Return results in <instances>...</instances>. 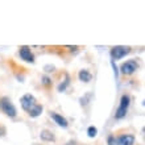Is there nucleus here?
<instances>
[{"label": "nucleus", "mask_w": 145, "mask_h": 145, "mask_svg": "<svg viewBox=\"0 0 145 145\" xmlns=\"http://www.w3.org/2000/svg\"><path fill=\"white\" fill-rule=\"evenodd\" d=\"M0 110L3 111L5 115H8L9 118H15L16 116L15 106L12 104V102L9 100V98H7V96H3V98L0 99Z\"/></svg>", "instance_id": "obj_1"}, {"label": "nucleus", "mask_w": 145, "mask_h": 145, "mask_svg": "<svg viewBox=\"0 0 145 145\" xmlns=\"http://www.w3.org/2000/svg\"><path fill=\"white\" fill-rule=\"evenodd\" d=\"M20 103H21V107L24 108V111H27L28 114H29V112H32V111H33V108L37 106L35 96L31 95V94H25V95L20 99Z\"/></svg>", "instance_id": "obj_2"}, {"label": "nucleus", "mask_w": 145, "mask_h": 145, "mask_svg": "<svg viewBox=\"0 0 145 145\" xmlns=\"http://www.w3.org/2000/svg\"><path fill=\"white\" fill-rule=\"evenodd\" d=\"M129 106V96L128 95H123L121 99H120V106H119L116 114H115V118L116 119H121L125 116L127 114V108Z\"/></svg>", "instance_id": "obj_3"}, {"label": "nucleus", "mask_w": 145, "mask_h": 145, "mask_svg": "<svg viewBox=\"0 0 145 145\" xmlns=\"http://www.w3.org/2000/svg\"><path fill=\"white\" fill-rule=\"evenodd\" d=\"M129 52H131L129 46H114L111 49V56H112L114 59H120L124 56H127Z\"/></svg>", "instance_id": "obj_4"}, {"label": "nucleus", "mask_w": 145, "mask_h": 145, "mask_svg": "<svg viewBox=\"0 0 145 145\" xmlns=\"http://www.w3.org/2000/svg\"><path fill=\"white\" fill-rule=\"evenodd\" d=\"M137 67L138 66L135 61H127L120 66V70H121V72L124 75H131V74H133L137 70Z\"/></svg>", "instance_id": "obj_5"}, {"label": "nucleus", "mask_w": 145, "mask_h": 145, "mask_svg": "<svg viewBox=\"0 0 145 145\" xmlns=\"http://www.w3.org/2000/svg\"><path fill=\"white\" fill-rule=\"evenodd\" d=\"M19 53H20L21 59H24V61H27V62H33V61H35V56L32 54L31 49H29V46H21Z\"/></svg>", "instance_id": "obj_6"}, {"label": "nucleus", "mask_w": 145, "mask_h": 145, "mask_svg": "<svg viewBox=\"0 0 145 145\" xmlns=\"http://www.w3.org/2000/svg\"><path fill=\"white\" fill-rule=\"evenodd\" d=\"M135 137L132 135H123L118 138V145H133Z\"/></svg>", "instance_id": "obj_7"}, {"label": "nucleus", "mask_w": 145, "mask_h": 145, "mask_svg": "<svg viewBox=\"0 0 145 145\" xmlns=\"http://www.w3.org/2000/svg\"><path fill=\"white\" fill-rule=\"evenodd\" d=\"M50 116L53 118V120H54L56 123H57L58 125L63 127V128H66V127L69 125V124H67V120H66V119L63 118V116H61V115L56 114V112H52V114H50Z\"/></svg>", "instance_id": "obj_8"}, {"label": "nucleus", "mask_w": 145, "mask_h": 145, "mask_svg": "<svg viewBox=\"0 0 145 145\" xmlns=\"http://www.w3.org/2000/svg\"><path fill=\"white\" fill-rule=\"evenodd\" d=\"M79 79L83 80V82H90L91 80V74H90V71L86 69L80 70L79 71Z\"/></svg>", "instance_id": "obj_9"}, {"label": "nucleus", "mask_w": 145, "mask_h": 145, "mask_svg": "<svg viewBox=\"0 0 145 145\" xmlns=\"http://www.w3.org/2000/svg\"><path fill=\"white\" fill-rule=\"evenodd\" d=\"M41 138L42 140H45V141H54V135L49 131H42L41 132Z\"/></svg>", "instance_id": "obj_10"}, {"label": "nucleus", "mask_w": 145, "mask_h": 145, "mask_svg": "<svg viewBox=\"0 0 145 145\" xmlns=\"http://www.w3.org/2000/svg\"><path fill=\"white\" fill-rule=\"evenodd\" d=\"M41 112H42V106H41V104H37V106L33 108V111H32V112H29V116H32V118H37Z\"/></svg>", "instance_id": "obj_11"}, {"label": "nucleus", "mask_w": 145, "mask_h": 145, "mask_svg": "<svg viewBox=\"0 0 145 145\" xmlns=\"http://www.w3.org/2000/svg\"><path fill=\"white\" fill-rule=\"evenodd\" d=\"M87 133H88V136H90V137H95V136H96V128H95V127H90V128H88V131H87Z\"/></svg>", "instance_id": "obj_12"}, {"label": "nucleus", "mask_w": 145, "mask_h": 145, "mask_svg": "<svg viewBox=\"0 0 145 145\" xmlns=\"http://www.w3.org/2000/svg\"><path fill=\"white\" fill-rule=\"evenodd\" d=\"M42 84H45V86H52V80H50V78L44 76V78H42Z\"/></svg>", "instance_id": "obj_13"}, {"label": "nucleus", "mask_w": 145, "mask_h": 145, "mask_svg": "<svg viewBox=\"0 0 145 145\" xmlns=\"http://www.w3.org/2000/svg\"><path fill=\"white\" fill-rule=\"evenodd\" d=\"M88 98H90V94H87V95L84 96L83 99H80V103L83 104V106H86V104H87V103H88V102H87V99H88Z\"/></svg>", "instance_id": "obj_14"}, {"label": "nucleus", "mask_w": 145, "mask_h": 145, "mask_svg": "<svg viewBox=\"0 0 145 145\" xmlns=\"http://www.w3.org/2000/svg\"><path fill=\"white\" fill-rule=\"evenodd\" d=\"M4 133H5V128H4V127H1V125H0V136H3Z\"/></svg>", "instance_id": "obj_15"}, {"label": "nucleus", "mask_w": 145, "mask_h": 145, "mask_svg": "<svg viewBox=\"0 0 145 145\" xmlns=\"http://www.w3.org/2000/svg\"><path fill=\"white\" fill-rule=\"evenodd\" d=\"M144 104H145V102H144Z\"/></svg>", "instance_id": "obj_16"}]
</instances>
